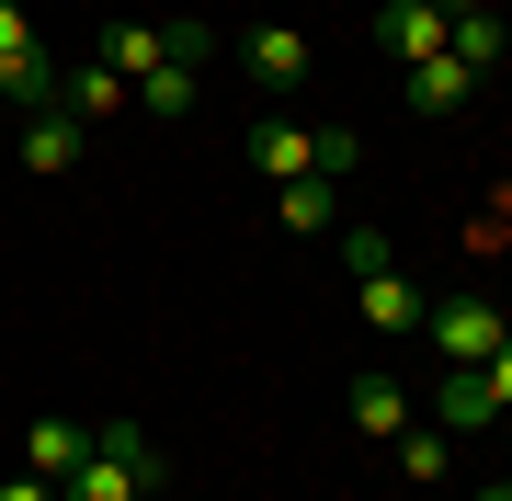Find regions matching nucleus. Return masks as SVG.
Instances as JSON below:
<instances>
[{
  "instance_id": "nucleus-8",
  "label": "nucleus",
  "mask_w": 512,
  "mask_h": 501,
  "mask_svg": "<svg viewBox=\"0 0 512 501\" xmlns=\"http://www.w3.org/2000/svg\"><path fill=\"white\" fill-rule=\"evenodd\" d=\"M433 422L444 433H490L501 422V410H490V376H478V365H433Z\"/></svg>"
},
{
  "instance_id": "nucleus-17",
  "label": "nucleus",
  "mask_w": 512,
  "mask_h": 501,
  "mask_svg": "<svg viewBox=\"0 0 512 501\" xmlns=\"http://www.w3.org/2000/svg\"><path fill=\"white\" fill-rule=\"evenodd\" d=\"M0 103H23V114L57 103V57H46V46H35V57H0Z\"/></svg>"
},
{
  "instance_id": "nucleus-11",
  "label": "nucleus",
  "mask_w": 512,
  "mask_h": 501,
  "mask_svg": "<svg viewBox=\"0 0 512 501\" xmlns=\"http://www.w3.org/2000/svg\"><path fill=\"white\" fill-rule=\"evenodd\" d=\"M274 217L296 228V240H330V228H342V183H319V171L308 183H274Z\"/></svg>"
},
{
  "instance_id": "nucleus-1",
  "label": "nucleus",
  "mask_w": 512,
  "mask_h": 501,
  "mask_svg": "<svg viewBox=\"0 0 512 501\" xmlns=\"http://www.w3.org/2000/svg\"><path fill=\"white\" fill-rule=\"evenodd\" d=\"M421 331H433V365H490L501 353V297H478V285H456V297H433L421 308Z\"/></svg>"
},
{
  "instance_id": "nucleus-15",
  "label": "nucleus",
  "mask_w": 512,
  "mask_h": 501,
  "mask_svg": "<svg viewBox=\"0 0 512 501\" xmlns=\"http://www.w3.org/2000/svg\"><path fill=\"white\" fill-rule=\"evenodd\" d=\"M92 445H103L114 467H137V479H148V490H160V479H171V456H160V433H148V422H92Z\"/></svg>"
},
{
  "instance_id": "nucleus-23",
  "label": "nucleus",
  "mask_w": 512,
  "mask_h": 501,
  "mask_svg": "<svg viewBox=\"0 0 512 501\" xmlns=\"http://www.w3.org/2000/svg\"><path fill=\"white\" fill-rule=\"evenodd\" d=\"M433 12H444V23H456V12H490V0H433Z\"/></svg>"
},
{
  "instance_id": "nucleus-24",
  "label": "nucleus",
  "mask_w": 512,
  "mask_h": 501,
  "mask_svg": "<svg viewBox=\"0 0 512 501\" xmlns=\"http://www.w3.org/2000/svg\"><path fill=\"white\" fill-rule=\"evenodd\" d=\"M467 501H512V479H490V490H467Z\"/></svg>"
},
{
  "instance_id": "nucleus-2",
  "label": "nucleus",
  "mask_w": 512,
  "mask_h": 501,
  "mask_svg": "<svg viewBox=\"0 0 512 501\" xmlns=\"http://www.w3.org/2000/svg\"><path fill=\"white\" fill-rule=\"evenodd\" d=\"M239 69H251L262 92L285 103V92H308V69H319V46L296 35V23H251V35H239Z\"/></svg>"
},
{
  "instance_id": "nucleus-5",
  "label": "nucleus",
  "mask_w": 512,
  "mask_h": 501,
  "mask_svg": "<svg viewBox=\"0 0 512 501\" xmlns=\"http://www.w3.org/2000/svg\"><path fill=\"white\" fill-rule=\"evenodd\" d=\"M251 171H262V183H308V171H319V126L262 114V126H251Z\"/></svg>"
},
{
  "instance_id": "nucleus-22",
  "label": "nucleus",
  "mask_w": 512,
  "mask_h": 501,
  "mask_svg": "<svg viewBox=\"0 0 512 501\" xmlns=\"http://www.w3.org/2000/svg\"><path fill=\"white\" fill-rule=\"evenodd\" d=\"M478 376H490V410L512 422V331H501V353H490V365H478Z\"/></svg>"
},
{
  "instance_id": "nucleus-4",
  "label": "nucleus",
  "mask_w": 512,
  "mask_h": 501,
  "mask_svg": "<svg viewBox=\"0 0 512 501\" xmlns=\"http://www.w3.org/2000/svg\"><path fill=\"white\" fill-rule=\"evenodd\" d=\"M353 297H365V331H376V342H410V331H421V308H433V297H421V285L399 274V262L353 274Z\"/></svg>"
},
{
  "instance_id": "nucleus-10",
  "label": "nucleus",
  "mask_w": 512,
  "mask_h": 501,
  "mask_svg": "<svg viewBox=\"0 0 512 501\" xmlns=\"http://www.w3.org/2000/svg\"><path fill=\"white\" fill-rule=\"evenodd\" d=\"M80 456H92V422H57V410L23 422V467H35V479H69Z\"/></svg>"
},
{
  "instance_id": "nucleus-7",
  "label": "nucleus",
  "mask_w": 512,
  "mask_h": 501,
  "mask_svg": "<svg viewBox=\"0 0 512 501\" xmlns=\"http://www.w3.org/2000/svg\"><path fill=\"white\" fill-rule=\"evenodd\" d=\"M57 103H69L80 126H114V114L137 103V80H126V69H103V57H92V69H57Z\"/></svg>"
},
{
  "instance_id": "nucleus-14",
  "label": "nucleus",
  "mask_w": 512,
  "mask_h": 501,
  "mask_svg": "<svg viewBox=\"0 0 512 501\" xmlns=\"http://www.w3.org/2000/svg\"><path fill=\"white\" fill-rule=\"evenodd\" d=\"M171 57V23H103V69H126V80H148Z\"/></svg>"
},
{
  "instance_id": "nucleus-3",
  "label": "nucleus",
  "mask_w": 512,
  "mask_h": 501,
  "mask_svg": "<svg viewBox=\"0 0 512 501\" xmlns=\"http://www.w3.org/2000/svg\"><path fill=\"white\" fill-rule=\"evenodd\" d=\"M80 137H92V126H80L69 103H35V114H23V137H12V160L35 171V183H57V171H80Z\"/></svg>"
},
{
  "instance_id": "nucleus-18",
  "label": "nucleus",
  "mask_w": 512,
  "mask_h": 501,
  "mask_svg": "<svg viewBox=\"0 0 512 501\" xmlns=\"http://www.w3.org/2000/svg\"><path fill=\"white\" fill-rule=\"evenodd\" d=\"M399 479H410V490L444 479V433H399Z\"/></svg>"
},
{
  "instance_id": "nucleus-16",
  "label": "nucleus",
  "mask_w": 512,
  "mask_h": 501,
  "mask_svg": "<svg viewBox=\"0 0 512 501\" xmlns=\"http://www.w3.org/2000/svg\"><path fill=\"white\" fill-rule=\"evenodd\" d=\"M353 422L365 433H410V388L399 376H353Z\"/></svg>"
},
{
  "instance_id": "nucleus-19",
  "label": "nucleus",
  "mask_w": 512,
  "mask_h": 501,
  "mask_svg": "<svg viewBox=\"0 0 512 501\" xmlns=\"http://www.w3.org/2000/svg\"><path fill=\"white\" fill-rule=\"evenodd\" d=\"M353 160H365V137H353V126H319V183H342Z\"/></svg>"
},
{
  "instance_id": "nucleus-6",
  "label": "nucleus",
  "mask_w": 512,
  "mask_h": 501,
  "mask_svg": "<svg viewBox=\"0 0 512 501\" xmlns=\"http://www.w3.org/2000/svg\"><path fill=\"white\" fill-rule=\"evenodd\" d=\"M376 57H399V69L444 57V12L433 0H376Z\"/></svg>"
},
{
  "instance_id": "nucleus-13",
  "label": "nucleus",
  "mask_w": 512,
  "mask_h": 501,
  "mask_svg": "<svg viewBox=\"0 0 512 501\" xmlns=\"http://www.w3.org/2000/svg\"><path fill=\"white\" fill-rule=\"evenodd\" d=\"M57 501H148V479H137V467H114V456L92 445V456L69 467V479H57Z\"/></svg>"
},
{
  "instance_id": "nucleus-20",
  "label": "nucleus",
  "mask_w": 512,
  "mask_h": 501,
  "mask_svg": "<svg viewBox=\"0 0 512 501\" xmlns=\"http://www.w3.org/2000/svg\"><path fill=\"white\" fill-rule=\"evenodd\" d=\"M342 262H353V274H376V262H399V251H387V228L353 217V228H342Z\"/></svg>"
},
{
  "instance_id": "nucleus-21",
  "label": "nucleus",
  "mask_w": 512,
  "mask_h": 501,
  "mask_svg": "<svg viewBox=\"0 0 512 501\" xmlns=\"http://www.w3.org/2000/svg\"><path fill=\"white\" fill-rule=\"evenodd\" d=\"M0 57H35V12L23 0H0Z\"/></svg>"
},
{
  "instance_id": "nucleus-9",
  "label": "nucleus",
  "mask_w": 512,
  "mask_h": 501,
  "mask_svg": "<svg viewBox=\"0 0 512 501\" xmlns=\"http://www.w3.org/2000/svg\"><path fill=\"white\" fill-rule=\"evenodd\" d=\"M399 92H410V114H421V126H444V114H456V103L478 92V69H456V57H421Z\"/></svg>"
},
{
  "instance_id": "nucleus-12",
  "label": "nucleus",
  "mask_w": 512,
  "mask_h": 501,
  "mask_svg": "<svg viewBox=\"0 0 512 501\" xmlns=\"http://www.w3.org/2000/svg\"><path fill=\"white\" fill-rule=\"evenodd\" d=\"M444 57H456V69H501V57H512V23L501 12H456V23H444Z\"/></svg>"
}]
</instances>
